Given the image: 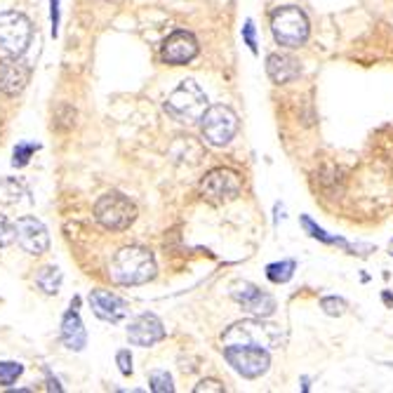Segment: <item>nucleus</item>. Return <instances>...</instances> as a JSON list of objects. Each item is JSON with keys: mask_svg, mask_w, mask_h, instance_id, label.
<instances>
[{"mask_svg": "<svg viewBox=\"0 0 393 393\" xmlns=\"http://www.w3.org/2000/svg\"><path fill=\"white\" fill-rule=\"evenodd\" d=\"M155 259L153 252L141 245L120 247L116 257L111 259L108 273L118 285H144L155 278Z\"/></svg>", "mask_w": 393, "mask_h": 393, "instance_id": "obj_1", "label": "nucleus"}, {"mask_svg": "<svg viewBox=\"0 0 393 393\" xmlns=\"http://www.w3.org/2000/svg\"><path fill=\"white\" fill-rule=\"evenodd\" d=\"M165 111L167 116H172L177 123L191 125L195 120L202 118V113L207 111V94L200 90V85L195 80H181L174 90L167 94L165 99Z\"/></svg>", "mask_w": 393, "mask_h": 393, "instance_id": "obj_2", "label": "nucleus"}, {"mask_svg": "<svg viewBox=\"0 0 393 393\" xmlns=\"http://www.w3.org/2000/svg\"><path fill=\"white\" fill-rule=\"evenodd\" d=\"M283 342V332L273 323H264L259 321H240L233 323L231 328H226V332L221 335V344L228 347V344H250V347H262V349H278Z\"/></svg>", "mask_w": 393, "mask_h": 393, "instance_id": "obj_3", "label": "nucleus"}, {"mask_svg": "<svg viewBox=\"0 0 393 393\" xmlns=\"http://www.w3.org/2000/svg\"><path fill=\"white\" fill-rule=\"evenodd\" d=\"M309 19L307 15L295 8V5H285L278 8L271 15V33H273L276 43L283 47H302L309 38Z\"/></svg>", "mask_w": 393, "mask_h": 393, "instance_id": "obj_4", "label": "nucleus"}, {"mask_svg": "<svg viewBox=\"0 0 393 393\" xmlns=\"http://www.w3.org/2000/svg\"><path fill=\"white\" fill-rule=\"evenodd\" d=\"M94 219L108 231H125L137 219V205L118 191L104 193L94 202Z\"/></svg>", "mask_w": 393, "mask_h": 393, "instance_id": "obj_5", "label": "nucleus"}, {"mask_svg": "<svg viewBox=\"0 0 393 393\" xmlns=\"http://www.w3.org/2000/svg\"><path fill=\"white\" fill-rule=\"evenodd\" d=\"M240 191H243V179L231 167H214L200 181V195L207 202H212V205L231 202L238 198Z\"/></svg>", "mask_w": 393, "mask_h": 393, "instance_id": "obj_6", "label": "nucleus"}, {"mask_svg": "<svg viewBox=\"0 0 393 393\" xmlns=\"http://www.w3.org/2000/svg\"><path fill=\"white\" fill-rule=\"evenodd\" d=\"M200 130L207 144L226 146L236 137V132H238V116H236L233 108L224 104L207 106V111L200 118Z\"/></svg>", "mask_w": 393, "mask_h": 393, "instance_id": "obj_7", "label": "nucleus"}, {"mask_svg": "<svg viewBox=\"0 0 393 393\" xmlns=\"http://www.w3.org/2000/svg\"><path fill=\"white\" fill-rule=\"evenodd\" d=\"M224 358L245 379H257L266 375L271 365L269 351L262 347H250V344H228V347H224Z\"/></svg>", "mask_w": 393, "mask_h": 393, "instance_id": "obj_8", "label": "nucleus"}, {"mask_svg": "<svg viewBox=\"0 0 393 393\" xmlns=\"http://www.w3.org/2000/svg\"><path fill=\"white\" fill-rule=\"evenodd\" d=\"M31 22L22 12H0V50L12 54V57H22L26 47L31 43Z\"/></svg>", "mask_w": 393, "mask_h": 393, "instance_id": "obj_9", "label": "nucleus"}, {"mask_svg": "<svg viewBox=\"0 0 393 393\" xmlns=\"http://www.w3.org/2000/svg\"><path fill=\"white\" fill-rule=\"evenodd\" d=\"M15 233H17V243L24 247V252H29L33 257L45 255L50 250V233H47L45 224L36 219V217H22V219H17Z\"/></svg>", "mask_w": 393, "mask_h": 393, "instance_id": "obj_10", "label": "nucleus"}, {"mask_svg": "<svg viewBox=\"0 0 393 393\" xmlns=\"http://www.w3.org/2000/svg\"><path fill=\"white\" fill-rule=\"evenodd\" d=\"M231 297L236 302L240 304L243 309L247 311V314H252L257 318H266L276 311V299L266 292H262L259 288L252 285V283L243 281V283H236L231 288Z\"/></svg>", "mask_w": 393, "mask_h": 393, "instance_id": "obj_11", "label": "nucleus"}, {"mask_svg": "<svg viewBox=\"0 0 393 393\" xmlns=\"http://www.w3.org/2000/svg\"><path fill=\"white\" fill-rule=\"evenodd\" d=\"M198 54V40L193 38V33L188 31H174L165 38V43L160 47V57L165 64L181 66L195 59Z\"/></svg>", "mask_w": 393, "mask_h": 393, "instance_id": "obj_12", "label": "nucleus"}, {"mask_svg": "<svg viewBox=\"0 0 393 393\" xmlns=\"http://www.w3.org/2000/svg\"><path fill=\"white\" fill-rule=\"evenodd\" d=\"M127 340L134 347H153L165 340V328H162V321L153 314H141L134 321L127 325Z\"/></svg>", "mask_w": 393, "mask_h": 393, "instance_id": "obj_13", "label": "nucleus"}, {"mask_svg": "<svg viewBox=\"0 0 393 393\" xmlns=\"http://www.w3.org/2000/svg\"><path fill=\"white\" fill-rule=\"evenodd\" d=\"M31 80V69L29 64H24L19 57L0 59V92L15 97V94L24 92V87Z\"/></svg>", "mask_w": 393, "mask_h": 393, "instance_id": "obj_14", "label": "nucleus"}, {"mask_svg": "<svg viewBox=\"0 0 393 393\" xmlns=\"http://www.w3.org/2000/svg\"><path fill=\"white\" fill-rule=\"evenodd\" d=\"M90 307L94 316L106 323H120L127 316V302L120 299L118 295L108 292V290H92L90 292Z\"/></svg>", "mask_w": 393, "mask_h": 393, "instance_id": "obj_15", "label": "nucleus"}, {"mask_svg": "<svg viewBox=\"0 0 393 393\" xmlns=\"http://www.w3.org/2000/svg\"><path fill=\"white\" fill-rule=\"evenodd\" d=\"M266 73L276 85H285L290 80L299 78L302 66L295 57H290L285 52H273L266 57Z\"/></svg>", "mask_w": 393, "mask_h": 393, "instance_id": "obj_16", "label": "nucleus"}, {"mask_svg": "<svg viewBox=\"0 0 393 393\" xmlns=\"http://www.w3.org/2000/svg\"><path fill=\"white\" fill-rule=\"evenodd\" d=\"M62 342L69 351H83L87 347V332L76 311H69L62 321Z\"/></svg>", "mask_w": 393, "mask_h": 393, "instance_id": "obj_17", "label": "nucleus"}, {"mask_svg": "<svg viewBox=\"0 0 393 393\" xmlns=\"http://www.w3.org/2000/svg\"><path fill=\"white\" fill-rule=\"evenodd\" d=\"M302 226L307 228V233L311 236V238H316V240H323V243H328V245H340L344 250H349V252H358V250H370V245H351V243H347L344 238H340V236H330L325 228H321L318 224L311 221V217L304 214L302 217Z\"/></svg>", "mask_w": 393, "mask_h": 393, "instance_id": "obj_18", "label": "nucleus"}, {"mask_svg": "<svg viewBox=\"0 0 393 393\" xmlns=\"http://www.w3.org/2000/svg\"><path fill=\"white\" fill-rule=\"evenodd\" d=\"M62 283H64V273L57 266H43V269H38L36 285L43 290L45 295H57L59 290H62Z\"/></svg>", "mask_w": 393, "mask_h": 393, "instance_id": "obj_19", "label": "nucleus"}, {"mask_svg": "<svg viewBox=\"0 0 393 393\" xmlns=\"http://www.w3.org/2000/svg\"><path fill=\"white\" fill-rule=\"evenodd\" d=\"M295 269H297L295 259H283V262L269 264V266H266V278L271 283H276V285H283V283H288L290 278L295 276Z\"/></svg>", "mask_w": 393, "mask_h": 393, "instance_id": "obj_20", "label": "nucleus"}, {"mask_svg": "<svg viewBox=\"0 0 393 393\" xmlns=\"http://www.w3.org/2000/svg\"><path fill=\"white\" fill-rule=\"evenodd\" d=\"M22 195H26V188L22 181H17L12 177L0 179V202H5V205H15V202L22 200Z\"/></svg>", "mask_w": 393, "mask_h": 393, "instance_id": "obj_21", "label": "nucleus"}, {"mask_svg": "<svg viewBox=\"0 0 393 393\" xmlns=\"http://www.w3.org/2000/svg\"><path fill=\"white\" fill-rule=\"evenodd\" d=\"M40 151V144H31V141H19V144L12 148V167L22 170L33 158V153Z\"/></svg>", "mask_w": 393, "mask_h": 393, "instance_id": "obj_22", "label": "nucleus"}, {"mask_svg": "<svg viewBox=\"0 0 393 393\" xmlns=\"http://www.w3.org/2000/svg\"><path fill=\"white\" fill-rule=\"evenodd\" d=\"M148 384H151L153 393H172L174 391L170 372H165V370H153L151 377H148Z\"/></svg>", "mask_w": 393, "mask_h": 393, "instance_id": "obj_23", "label": "nucleus"}, {"mask_svg": "<svg viewBox=\"0 0 393 393\" xmlns=\"http://www.w3.org/2000/svg\"><path fill=\"white\" fill-rule=\"evenodd\" d=\"M22 375H24L22 363H0V384L3 386H12Z\"/></svg>", "mask_w": 393, "mask_h": 393, "instance_id": "obj_24", "label": "nucleus"}, {"mask_svg": "<svg viewBox=\"0 0 393 393\" xmlns=\"http://www.w3.org/2000/svg\"><path fill=\"white\" fill-rule=\"evenodd\" d=\"M321 309L328 316H344V311H347V302L340 299V297H323Z\"/></svg>", "mask_w": 393, "mask_h": 393, "instance_id": "obj_25", "label": "nucleus"}, {"mask_svg": "<svg viewBox=\"0 0 393 393\" xmlns=\"http://www.w3.org/2000/svg\"><path fill=\"white\" fill-rule=\"evenodd\" d=\"M15 240H17L15 224H12L5 214H0V247H8L10 243H15Z\"/></svg>", "mask_w": 393, "mask_h": 393, "instance_id": "obj_26", "label": "nucleus"}, {"mask_svg": "<svg viewBox=\"0 0 393 393\" xmlns=\"http://www.w3.org/2000/svg\"><path fill=\"white\" fill-rule=\"evenodd\" d=\"M116 363H118V370H120V375H123V377L132 375V356H130V351H125V349L118 351Z\"/></svg>", "mask_w": 393, "mask_h": 393, "instance_id": "obj_27", "label": "nucleus"}, {"mask_svg": "<svg viewBox=\"0 0 393 393\" xmlns=\"http://www.w3.org/2000/svg\"><path fill=\"white\" fill-rule=\"evenodd\" d=\"M243 40H245V45L257 54V29H255L252 19H247L245 26H243Z\"/></svg>", "mask_w": 393, "mask_h": 393, "instance_id": "obj_28", "label": "nucleus"}, {"mask_svg": "<svg viewBox=\"0 0 393 393\" xmlns=\"http://www.w3.org/2000/svg\"><path fill=\"white\" fill-rule=\"evenodd\" d=\"M210 391H212V393H221L224 386L217 382V379H202V382L193 389V393H210Z\"/></svg>", "mask_w": 393, "mask_h": 393, "instance_id": "obj_29", "label": "nucleus"}, {"mask_svg": "<svg viewBox=\"0 0 393 393\" xmlns=\"http://www.w3.org/2000/svg\"><path fill=\"white\" fill-rule=\"evenodd\" d=\"M50 22H52V36L57 38V33H59V0H50Z\"/></svg>", "mask_w": 393, "mask_h": 393, "instance_id": "obj_30", "label": "nucleus"}, {"mask_svg": "<svg viewBox=\"0 0 393 393\" xmlns=\"http://www.w3.org/2000/svg\"><path fill=\"white\" fill-rule=\"evenodd\" d=\"M389 255L393 257V240H391V245H389Z\"/></svg>", "mask_w": 393, "mask_h": 393, "instance_id": "obj_31", "label": "nucleus"}]
</instances>
